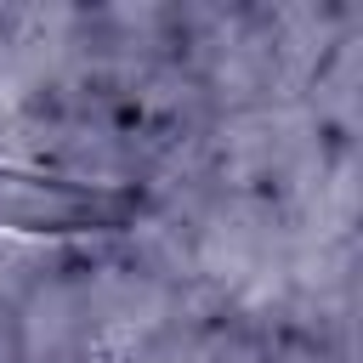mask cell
<instances>
[{
  "label": "cell",
  "mask_w": 363,
  "mask_h": 363,
  "mask_svg": "<svg viewBox=\"0 0 363 363\" xmlns=\"http://www.w3.org/2000/svg\"><path fill=\"white\" fill-rule=\"evenodd\" d=\"M130 221L125 199H102L85 187H68L57 176L0 164V233L23 238H102Z\"/></svg>",
  "instance_id": "obj_1"
},
{
  "label": "cell",
  "mask_w": 363,
  "mask_h": 363,
  "mask_svg": "<svg viewBox=\"0 0 363 363\" xmlns=\"http://www.w3.org/2000/svg\"><path fill=\"white\" fill-rule=\"evenodd\" d=\"M306 113L335 136V142H357L363 136V23L346 28L329 57L312 68L306 91H301Z\"/></svg>",
  "instance_id": "obj_2"
}]
</instances>
